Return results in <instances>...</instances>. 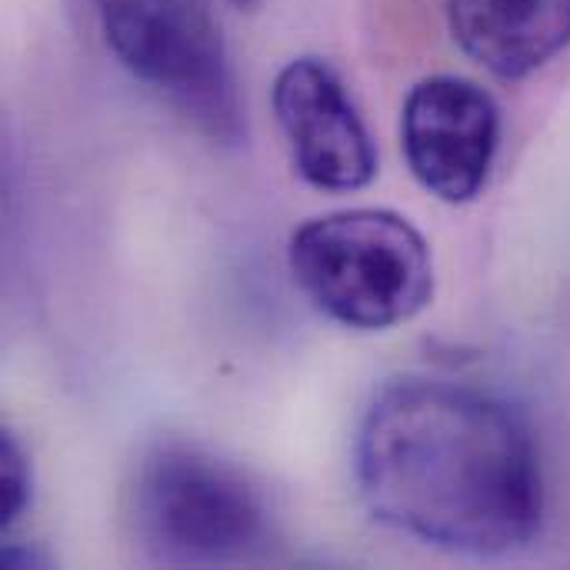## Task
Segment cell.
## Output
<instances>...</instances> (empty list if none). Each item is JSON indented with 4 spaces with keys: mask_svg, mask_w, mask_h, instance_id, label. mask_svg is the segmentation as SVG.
I'll list each match as a JSON object with an SVG mask.
<instances>
[{
    "mask_svg": "<svg viewBox=\"0 0 570 570\" xmlns=\"http://www.w3.org/2000/svg\"><path fill=\"white\" fill-rule=\"evenodd\" d=\"M458 47L501 80H524L570 43V0H444Z\"/></svg>",
    "mask_w": 570,
    "mask_h": 570,
    "instance_id": "52a82bcc",
    "label": "cell"
},
{
    "mask_svg": "<svg viewBox=\"0 0 570 570\" xmlns=\"http://www.w3.org/2000/svg\"><path fill=\"white\" fill-rule=\"evenodd\" d=\"M30 501L27 454L10 431L0 438V528H10Z\"/></svg>",
    "mask_w": 570,
    "mask_h": 570,
    "instance_id": "ba28073f",
    "label": "cell"
},
{
    "mask_svg": "<svg viewBox=\"0 0 570 570\" xmlns=\"http://www.w3.org/2000/svg\"><path fill=\"white\" fill-rule=\"evenodd\" d=\"M234 3H237V7H254L257 0H234Z\"/></svg>",
    "mask_w": 570,
    "mask_h": 570,
    "instance_id": "9c48e42d",
    "label": "cell"
},
{
    "mask_svg": "<svg viewBox=\"0 0 570 570\" xmlns=\"http://www.w3.org/2000/svg\"><path fill=\"white\" fill-rule=\"evenodd\" d=\"M367 511L424 544L504 558L534 541L544 481L528 424L498 397L438 377L387 384L354 441Z\"/></svg>",
    "mask_w": 570,
    "mask_h": 570,
    "instance_id": "6da1fadb",
    "label": "cell"
},
{
    "mask_svg": "<svg viewBox=\"0 0 570 570\" xmlns=\"http://www.w3.org/2000/svg\"><path fill=\"white\" fill-rule=\"evenodd\" d=\"M271 104L304 184L324 194H351L377 177L374 137L347 83L327 60L297 57L284 63Z\"/></svg>",
    "mask_w": 570,
    "mask_h": 570,
    "instance_id": "8992f818",
    "label": "cell"
},
{
    "mask_svg": "<svg viewBox=\"0 0 570 570\" xmlns=\"http://www.w3.org/2000/svg\"><path fill=\"white\" fill-rule=\"evenodd\" d=\"M134 521L147 551L167 564H237L267 541L261 494L240 471L190 444H157L144 458Z\"/></svg>",
    "mask_w": 570,
    "mask_h": 570,
    "instance_id": "277c9868",
    "label": "cell"
},
{
    "mask_svg": "<svg viewBox=\"0 0 570 570\" xmlns=\"http://www.w3.org/2000/svg\"><path fill=\"white\" fill-rule=\"evenodd\" d=\"M94 10L134 80L167 97L207 137L240 140L237 80L210 0H94Z\"/></svg>",
    "mask_w": 570,
    "mask_h": 570,
    "instance_id": "3957f363",
    "label": "cell"
},
{
    "mask_svg": "<svg viewBox=\"0 0 570 570\" xmlns=\"http://www.w3.org/2000/svg\"><path fill=\"white\" fill-rule=\"evenodd\" d=\"M501 144V107L474 80L434 73L411 87L401 110V147L414 180L444 204L474 200Z\"/></svg>",
    "mask_w": 570,
    "mask_h": 570,
    "instance_id": "5b68a950",
    "label": "cell"
},
{
    "mask_svg": "<svg viewBox=\"0 0 570 570\" xmlns=\"http://www.w3.org/2000/svg\"><path fill=\"white\" fill-rule=\"evenodd\" d=\"M287 264L301 294L351 331H391L414 321L434 297L424 234L384 207L311 217L291 234Z\"/></svg>",
    "mask_w": 570,
    "mask_h": 570,
    "instance_id": "7a4b0ae2",
    "label": "cell"
}]
</instances>
